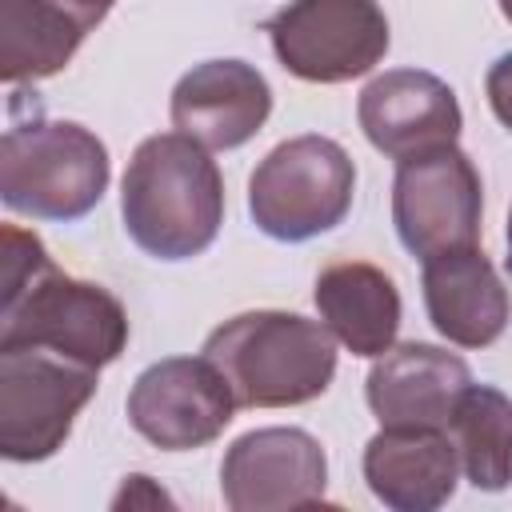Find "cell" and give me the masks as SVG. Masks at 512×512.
I'll return each mask as SVG.
<instances>
[{"label": "cell", "mask_w": 512, "mask_h": 512, "mask_svg": "<svg viewBox=\"0 0 512 512\" xmlns=\"http://www.w3.org/2000/svg\"><path fill=\"white\" fill-rule=\"evenodd\" d=\"M0 348H48L88 368H108L128 348L124 304L60 272L28 228H0Z\"/></svg>", "instance_id": "1"}, {"label": "cell", "mask_w": 512, "mask_h": 512, "mask_svg": "<svg viewBox=\"0 0 512 512\" xmlns=\"http://www.w3.org/2000/svg\"><path fill=\"white\" fill-rule=\"evenodd\" d=\"M124 232L152 260L208 252L224 224V176L212 148L184 132H156L136 144L120 180Z\"/></svg>", "instance_id": "2"}, {"label": "cell", "mask_w": 512, "mask_h": 512, "mask_svg": "<svg viewBox=\"0 0 512 512\" xmlns=\"http://www.w3.org/2000/svg\"><path fill=\"white\" fill-rule=\"evenodd\" d=\"M200 352L224 372L240 408H296L324 396L336 376V336L328 324L284 308L224 320Z\"/></svg>", "instance_id": "3"}, {"label": "cell", "mask_w": 512, "mask_h": 512, "mask_svg": "<svg viewBox=\"0 0 512 512\" xmlns=\"http://www.w3.org/2000/svg\"><path fill=\"white\" fill-rule=\"evenodd\" d=\"M112 180L104 140L76 120H48L40 100L28 116L8 108L0 140V200L16 216L32 220H80L88 216Z\"/></svg>", "instance_id": "4"}, {"label": "cell", "mask_w": 512, "mask_h": 512, "mask_svg": "<svg viewBox=\"0 0 512 512\" xmlns=\"http://www.w3.org/2000/svg\"><path fill=\"white\" fill-rule=\"evenodd\" d=\"M356 164L340 140L304 132L280 140L248 176V216L280 244L332 232L352 212Z\"/></svg>", "instance_id": "5"}, {"label": "cell", "mask_w": 512, "mask_h": 512, "mask_svg": "<svg viewBox=\"0 0 512 512\" xmlns=\"http://www.w3.org/2000/svg\"><path fill=\"white\" fill-rule=\"evenodd\" d=\"M100 368L48 348H0V456L40 464L64 448Z\"/></svg>", "instance_id": "6"}, {"label": "cell", "mask_w": 512, "mask_h": 512, "mask_svg": "<svg viewBox=\"0 0 512 512\" xmlns=\"http://www.w3.org/2000/svg\"><path fill=\"white\" fill-rule=\"evenodd\" d=\"M264 32L280 68L304 84H348L372 72L392 44L376 0H288Z\"/></svg>", "instance_id": "7"}, {"label": "cell", "mask_w": 512, "mask_h": 512, "mask_svg": "<svg viewBox=\"0 0 512 512\" xmlns=\"http://www.w3.org/2000/svg\"><path fill=\"white\" fill-rule=\"evenodd\" d=\"M392 224L400 244L416 260L480 244L484 180L472 156L460 144H444V148L396 160Z\"/></svg>", "instance_id": "8"}, {"label": "cell", "mask_w": 512, "mask_h": 512, "mask_svg": "<svg viewBox=\"0 0 512 512\" xmlns=\"http://www.w3.org/2000/svg\"><path fill=\"white\" fill-rule=\"evenodd\" d=\"M124 408L128 424L160 452H192L224 436L240 404L208 356H168L132 380Z\"/></svg>", "instance_id": "9"}, {"label": "cell", "mask_w": 512, "mask_h": 512, "mask_svg": "<svg viewBox=\"0 0 512 512\" xmlns=\"http://www.w3.org/2000/svg\"><path fill=\"white\" fill-rule=\"evenodd\" d=\"M328 492V456L304 428H252L224 448L220 496L232 512L312 508Z\"/></svg>", "instance_id": "10"}, {"label": "cell", "mask_w": 512, "mask_h": 512, "mask_svg": "<svg viewBox=\"0 0 512 512\" xmlns=\"http://www.w3.org/2000/svg\"><path fill=\"white\" fill-rule=\"evenodd\" d=\"M356 120L368 144L388 160L456 144L464 132V112L452 84L424 68H388L372 76L356 100Z\"/></svg>", "instance_id": "11"}, {"label": "cell", "mask_w": 512, "mask_h": 512, "mask_svg": "<svg viewBox=\"0 0 512 512\" xmlns=\"http://www.w3.org/2000/svg\"><path fill=\"white\" fill-rule=\"evenodd\" d=\"M172 128L200 140L212 152L248 144L272 116V84L248 60L224 56L192 64L168 100Z\"/></svg>", "instance_id": "12"}, {"label": "cell", "mask_w": 512, "mask_h": 512, "mask_svg": "<svg viewBox=\"0 0 512 512\" xmlns=\"http://www.w3.org/2000/svg\"><path fill=\"white\" fill-rule=\"evenodd\" d=\"M472 384V368L464 356L404 340L376 356L364 380V400L380 428H448L460 396Z\"/></svg>", "instance_id": "13"}, {"label": "cell", "mask_w": 512, "mask_h": 512, "mask_svg": "<svg viewBox=\"0 0 512 512\" xmlns=\"http://www.w3.org/2000/svg\"><path fill=\"white\" fill-rule=\"evenodd\" d=\"M420 288L432 328L456 348H488L504 336L512 320V296L496 264L472 248H452L420 260Z\"/></svg>", "instance_id": "14"}, {"label": "cell", "mask_w": 512, "mask_h": 512, "mask_svg": "<svg viewBox=\"0 0 512 512\" xmlns=\"http://www.w3.org/2000/svg\"><path fill=\"white\" fill-rule=\"evenodd\" d=\"M364 480L392 512H436L460 484V456L448 428H380L364 444Z\"/></svg>", "instance_id": "15"}, {"label": "cell", "mask_w": 512, "mask_h": 512, "mask_svg": "<svg viewBox=\"0 0 512 512\" xmlns=\"http://www.w3.org/2000/svg\"><path fill=\"white\" fill-rule=\"evenodd\" d=\"M312 300L336 344H344L352 356L376 360L396 344L404 304L396 280L384 268L368 260L328 264L312 284Z\"/></svg>", "instance_id": "16"}, {"label": "cell", "mask_w": 512, "mask_h": 512, "mask_svg": "<svg viewBox=\"0 0 512 512\" xmlns=\"http://www.w3.org/2000/svg\"><path fill=\"white\" fill-rule=\"evenodd\" d=\"M92 28L60 0H0V76L20 88L56 76Z\"/></svg>", "instance_id": "17"}, {"label": "cell", "mask_w": 512, "mask_h": 512, "mask_svg": "<svg viewBox=\"0 0 512 512\" xmlns=\"http://www.w3.org/2000/svg\"><path fill=\"white\" fill-rule=\"evenodd\" d=\"M448 436L476 492H504L512 484V396L472 380L448 420Z\"/></svg>", "instance_id": "18"}, {"label": "cell", "mask_w": 512, "mask_h": 512, "mask_svg": "<svg viewBox=\"0 0 512 512\" xmlns=\"http://www.w3.org/2000/svg\"><path fill=\"white\" fill-rule=\"evenodd\" d=\"M484 96H488V108L492 116L512 132V52L496 56L484 72Z\"/></svg>", "instance_id": "19"}, {"label": "cell", "mask_w": 512, "mask_h": 512, "mask_svg": "<svg viewBox=\"0 0 512 512\" xmlns=\"http://www.w3.org/2000/svg\"><path fill=\"white\" fill-rule=\"evenodd\" d=\"M176 508V500L152 480V476H144V472H132V476H124V484H120V492L112 496V508Z\"/></svg>", "instance_id": "20"}, {"label": "cell", "mask_w": 512, "mask_h": 512, "mask_svg": "<svg viewBox=\"0 0 512 512\" xmlns=\"http://www.w3.org/2000/svg\"><path fill=\"white\" fill-rule=\"evenodd\" d=\"M60 4H64L68 12H76V16H80L88 28H96V24H100V20L112 12V4H116V0H60Z\"/></svg>", "instance_id": "21"}, {"label": "cell", "mask_w": 512, "mask_h": 512, "mask_svg": "<svg viewBox=\"0 0 512 512\" xmlns=\"http://www.w3.org/2000/svg\"><path fill=\"white\" fill-rule=\"evenodd\" d=\"M504 244H508V256H504V268L512 272V208H508V228H504Z\"/></svg>", "instance_id": "22"}, {"label": "cell", "mask_w": 512, "mask_h": 512, "mask_svg": "<svg viewBox=\"0 0 512 512\" xmlns=\"http://www.w3.org/2000/svg\"><path fill=\"white\" fill-rule=\"evenodd\" d=\"M496 4H500V16L512 24V0H496Z\"/></svg>", "instance_id": "23"}]
</instances>
